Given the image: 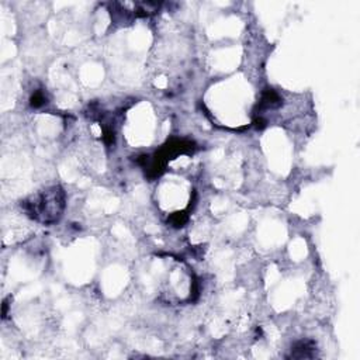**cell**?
<instances>
[{"instance_id": "obj_1", "label": "cell", "mask_w": 360, "mask_h": 360, "mask_svg": "<svg viewBox=\"0 0 360 360\" xmlns=\"http://www.w3.org/2000/svg\"><path fill=\"white\" fill-rule=\"evenodd\" d=\"M21 207L30 218L45 225L54 224L59 221L65 210V191L61 186H54L24 200Z\"/></svg>"}, {"instance_id": "obj_2", "label": "cell", "mask_w": 360, "mask_h": 360, "mask_svg": "<svg viewBox=\"0 0 360 360\" xmlns=\"http://www.w3.org/2000/svg\"><path fill=\"white\" fill-rule=\"evenodd\" d=\"M281 106V97L280 95L272 87H266L262 92L260 96V100L255 107V116H262V112L264 110H269V108H277Z\"/></svg>"}, {"instance_id": "obj_3", "label": "cell", "mask_w": 360, "mask_h": 360, "mask_svg": "<svg viewBox=\"0 0 360 360\" xmlns=\"http://www.w3.org/2000/svg\"><path fill=\"white\" fill-rule=\"evenodd\" d=\"M315 343L312 341H300L291 348V359H311L315 357Z\"/></svg>"}, {"instance_id": "obj_4", "label": "cell", "mask_w": 360, "mask_h": 360, "mask_svg": "<svg viewBox=\"0 0 360 360\" xmlns=\"http://www.w3.org/2000/svg\"><path fill=\"white\" fill-rule=\"evenodd\" d=\"M187 219H189V208L185 211H177V213L172 214L168 221L173 225L174 228H180L187 222Z\"/></svg>"}, {"instance_id": "obj_5", "label": "cell", "mask_w": 360, "mask_h": 360, "mask_svg": "<svg viewBox=\"0 0 360 360\" xmlns=\"http://www.w3.org/2000/svg\"><path fill=\"white\" fill-rule=\"evenodd\" d=\"M45 104H47V97H45L44 92L42 90L34 92V95L30 99V106L33 107V108H41Z\"/></svg>"}, {"instance_id": "obj_6", "label": "cell", "mask_w": 360, "mask_h": 360, "mask_svg": "<svg viewBox=\"0 0 360 360\" xmlns=\"http://www.w3.org/2000/svg\"><path fill=\"white\" fill-rule=\"evenodd\" d=\"M253 125H255V128L260 131V129H264L267 127V121H266V118L263 116H255L253 117Z\"/></svg>"}]
</instances>
